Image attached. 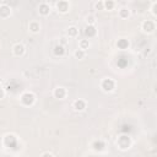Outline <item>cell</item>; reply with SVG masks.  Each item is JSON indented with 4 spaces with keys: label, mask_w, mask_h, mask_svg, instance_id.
Listing matches in <instances>:
<instances>
[{
    "label": "cell",
    "mask_w": 157,
    "mask_h": 157,
    "mask_svg": "<svg viewBox=\"0 0 157 157\" xmlns=\"http://www.w3.org/2000/svg\"><path fill=\"white\" fill-rule=\"evenodd\" d=\"M86 107H87V103H86L85 99L78 98V99H75L72 102V108H74L75 112H83L86 109Z\"/></svg>",
    "instance_id": "cell-9"
},
{
    "label": "cell",
    "mask_w": 157,
    "mask_h": 157,
    "mask_svg": "<svg viewBox=\"0 0 157 157\" xmlns=\"http://www.w3.org/2000/svg\"><path fill=\"white\" fill-rule=\"evenodd\" d=\"M94 7H96L97 10H104L103 1H96V2H94Z\"/></svg>",
    "instance_id": "cell-23"
},
{
    "label": "cell",
    "mask_w": 157,
    "mask_h": 157,
    "mask_svg": "<svg viewBox=\"0 0 157 157\" xmlns=\"http://www.w3.org/2000/svg\"><path fill=\"white\" fill-rule=\"evenodd\" d=\"M74 56H75L76 59H78V60H82V59L86 58V52H85V50H81V49L77 48V49L74 52Z\"/></svg>",
    "instance_id": "cell-19"
},
{
    "label": "cell",
    "mask_w": 157,
    "mask_h": 157,
    "mask_svg": "<svg viewBox=\"0 0 157 157\" xmlns=\"http://www.w3.org/2000/svg\"><path fill=\"white\" fill-rule=\"evenodd\" d=\"M53 52H54V55H56V56H64L66 50H65V47H64V45H61V44H56V45L54 47Z\"/></svg>",
    "instance_id": "cell-16"
},
{
    "label": "cell",
    "mask_w": 157,
    "mask_h": 157,
    "mask_svg": "<svg viewBox=\"0 0 157 157\" xmlns=\"http://www.w3.org/2000/svg\"><path fill=\"white\" fill-rule=\"evenodd\" d=\"M5 96H6V91H5V88H4V87H1V86H0V99H2Z\"/></svg>",
    "instance_id": "cell-24"
},
{
    "label": "cell",
    "mask_w": 157,
    "mask_h": 157,
    "mask_svg": "<svg viewBox=\"0 0 157 157\" xmlns=\"http://www.w3.org/2000/svg\"><path fill=\"white\" fill-rule=\"evenodd\" d=\"M86 21H87L88 25L94 26V23H96V17H94L93 15H88V16H86Z\"/></svg>",
    "instance_id": "cell-21"
},
{
    "label": "cell",
    "mask_w": 157,
    "mask_h": 157,
    "mask_svg": "<svg viewBox=\"0 0 157 157\" xmlns=\"http://www.w3.org/2000/svg\"><path fill=\"white\" fill-rule=\"evenodd\" d=\"M50 11H52V7H50V5L48 4V2H40L39 4V6H38V13L40 15V16H48L49 13H50Z\"/></svg>",
    "instance_id": "cell-10"
},
{
    "label": "cell",
    "mask_w": 157,
    "mask_h": 157,
    "mask_svg": "<svg viewBox=\"0 0 157 157\" xmlns=\"http://www.w3.org/2000/svg\"><path fill=\"white\" fill-rule=\"evenodd\" d=\"M156 6H157V1H153V2H152V5H151V13L153 15V17H156V16H157Z\"/></svg>",
    "instance_id": "cell-22"
},
{
    "label": "cell",
    "mask_w": 157,
    "mask_h": 157,
    "mask_svg": "<svg viewBox=\"0 0 157 157\" xmlns=\"http://www.w3.org/2000/svg\"><path fill=\"white\" fill-rule=\"evenodd\" d=\"M83 33H85V36H86V39L88 38H93V37H96V34H97V29H96V27L94 26H91V25H87L86 27H85V31H83Z\"/></svg>",
    "instance_id": "cell-12"
},
{
    "label": "cell",
    "mask_w": 157,
    "mask_h": 157,
    "mask_svg": "<svg viewBox=\"0 0 157 157\" xmlns=\"http://www.w3.org/2000/svg\"><path fill=\"white\" fill-rule=\"evenodd\" d=\"M12 54L15 56H23L26 54V47L22 43H16L12 45Z\"/></svg>",
    "instance_id": "cell-7"
},
{
    "label": "cell",
    "mask_w": 157,
    "mask_h": 157,
    "mask_svg": "<svg viewBox=\"0 0 157 157\" xmlns=\"http://www.w3.org/2000/svg\"><path fill=\"white\" fill-rule=\"evenodd\" d=\"M66 34L69 38H77L78 37V28L76 26H70L66 29Z\"/></svg>",
    "instance_id": "cell-14"
},
{
    "label": "cell",
    "mask_w": 157,
    "mask_h": 157,
    "mask_svg": "<svg viewBox=\"0 0 157 157\" xmlns=\"http://www.w3.org/2000/svg\"><path fill=\"white\" fill-rule=\"evenodd\" d=\"M103 6H104V10H113L115 7V1L105 0V1H103Z\"/></svg>",
    "instance_id": "cell-20"
},
{
    "label": "cell",
    "mask_w": 157,
    "mask_h": 157,
    "mask_svg": "<svg viewBox=\"0 0 157 157\" xmlns=\"http://www.w3.org/2000/svg\"><path fill=\"white\" fill-rule=\"evenodd\" d=\"M92 150L96 152H103L105 150V144L103 140H94L92 142Z\"/></svg>",
    "instance_id": "cell-11"
},
{
    "label": "cell",
    "mask_w": 157,
    "mask_h": 157,
    "mask_svg": "<svg viewBox=\"0 0 157 157\" xmlns=\"http://www.w3.org/2000/svg\"><path fill=\"white\" fill-rule=\"evenodd\" d=\"M20 102H21V104L25 105V107H32V105L36 103V94H34L33 92L27 91V92H25V93L21 94Z\"/></svg>",
    "instance_id": "cell-2"
},
{
    "label": "cell",
    "mask_w": 157,
    "mask_h": 157,
    "mask_svg": "<svg viewBox=\"0 0 157 157\" xmlns=\"http://www.w3.org/2000/svg\"><path fill=\"white\" fill-rule=\"evenodd\" d=\"M11 13H12V10L6 2L0 4V18H9Z\"/></svg>",
    "instance_id": "cell-8"
},
{
    "label": "cell",
    "mask_w": 157,
    "mask_h": 157,
    "mask_svg": "<svg viewBox=\"0 0 157 157\" xmlns=\"http://www.w3.org/2000/svg\"><path fill=\"white\" fill-rule=\"evenodd\" d=\"M40 157H54V155L52 152H43L40 155Z\"/></svg>",
    "instance_id": "cell-25"
},
{
    "label": "cell",
    "mask_w": 157,
    "mask_h": 157,
    "mask_svg": "<svg viewBox=\"0 0 157 157\" xmlns=\"http://www.w3.org/2000/svg\"><path fill=\"white\" fill-rule=\"evenodd\" d=\"M141 29H142L144 33H152V32H155V29H156L155 21L153 20H145L141 23Z\"/></svg>",
    "instance_id": "cell-4"
},
{
    "label": "cell",
    "mask_w": 157,
    "mask_h": 157,
    "mask_svg": "<svg viewBox=\"0 0 157 157\" xmlns=\"http://www.w3.org/2000/svg\"><path fill=\"white\" fill-rule=\"evenodd\" d=\"M129 45H130V42H129L128 39H125V38H120V39H118V42H117V47H118L119 49H121V50L128 49Z\"/></svg>",
    "instance_id": "cell-15"
},
{
    "label": "cell",
    "mask_w": 157,
    "mask_h": 157,
    "mask_svg": "<svg viewBox=\"0 0 157 157\" xmlns=\"http://www.w3.org/2000/svg\"><path fill=\"white\" fill-rule=\"evenodd\" d=\"M115 81L112 78V77H104L102 81H101V88L103 92H113L115 90Z\"/></svg>",
    "instance_id": "cell-3"
},
{
    "label": "cell",
    "mask_w": 157,
    "mask_h": 157,
    "mask_svg": "<svg viewBox=\"0 0 157 157\" xmlns=\"http://www.w3.org/2000/svg\"><path fill=\"white\" fill-rule=\"evenodd\" d=\"M91 47V43H90V39H80L78 40V49H81V50H85L86 52V49H88Z\"/></svg>",
    "instance_id": "cell-17"
},
{
    "label": "cell",
    "mask_w": 157,
    "mask_h": 157,
    "mask_svg": "<svg viewBox=\"0 0 157 157\" xmlns=\"http://www.w3.org/2000/svg\"><path fill=\"white\" fill-rule=\"evenodd\" d=\"M53 96L56 99H65L66 96H67V90L63 86H58L53 90Z\"/></svg>",
    "instance_id": "cell-5"
},
{
    "label": "cell",
    "mask_w": 157,
    "mask_h": 157,
    "mask_svg": "<svg viewBox=\"0 0 157 157\" xmlns=\"http://www.w3.org/2000/svg\"><path fill=\"white\" fill-rule=\"evenodd\" d=\"M131 145H132V140H131V137L129 135H124L123 134V135H119L118 136V139H117V146H118V148L120 151L129 150L131 147Z\"/></svg>",
    "instance_id": "cell-1"
},
{
    "label": "cell",
    "mask_w": 157,
    "mask_h": 157,
    "mask_svg": "<svg viewBox=\"0 0 157 157\" xmlns=\"http://www.w3.org/2000/svg\"><path fill=\"white\" fill-rule=\"evenodd\" d=\"M55 9L60 13H66L70 10V4H69V1L60 0V1H56L55 2Z\"/></svg>",
    "instance_id": "cell-6"
},
{
    "label": "cell",
    "mask_w": 157,
    "mask_h": 157,
    "mask_svg": "<svg viewBox=\"0 0 157 157\" xmlns=\"http://www.w3.org/2000/svg\"><path fill=\"white\" fill-rule=\"evenodd\" d=\"M28 31L31 32V33H33V34H37V33H39V31H40V23L38 22V21H31L29 23H28Z\"/></svg>",
    "instance_id": "cell-13"
},
{
    "label": "cell",
    "mask_w": 157,
    "mask_h": 157,
    "mask_svg": "<svg viewBox=\"0 0 157 157\" xmlns=\"http://www.w3.org/2000/svg\"><path fill=\"white\" fill-rule=\"evenodd\" d=\"M118 15H119L120 18H128V17L130 16V10H129L128 7H121V9L119 10Z\"/></svg>",
    "instance_id": "cell-18"
}]
</instances>
